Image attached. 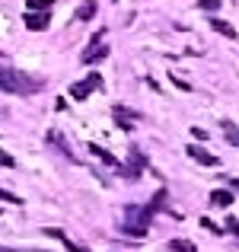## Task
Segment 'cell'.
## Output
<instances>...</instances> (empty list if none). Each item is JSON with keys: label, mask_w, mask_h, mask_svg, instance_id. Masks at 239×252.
Listing matches in <instances>:
<instances>
[{"label": "cell", "mask_w": 239, "mask_h": 252, "mask_svg": "<svg viewBox=\"0 0 239 252\" xmlns=\"http://www.w3.org/2000/svg\"><path fill=\"white\" fill-rule=\"evenodd\" d=\"M99 38H102V32H99V35H92V45L83 51V55H80V61H83V64H96V61H102V58L109 55V48H105Z\"/></svg>", "instance_id": "4"}, {"label": "cell", "mask_w": 239, "mask_h": 252, "mask_svg": "<svg viewBox=\"0 0 239 252\" xmlns=\"http://www.w3.org/2000/svg\"><path fill=\"white\" fill-rule=\"evenodd\" d=\"M201 227H208L210 233H223V227H217L214 220H208V217H201Z\"/></svg>", "instance_id": "19"}, {"label": "cell", "mask_w": 239, "mask_h": 252, "mask_svg": "<svg viewBox=\"0 0 239 252\" xmlns=\"http://www.w3.org/2000/svg\"><path fill=\"white\" fill-rule=\"evenodd\" d=\"M172 86H179V90H191V83H185L182 77H176V74H172Z\"/></svg>", "instance_id": "21"}, {"label": "cell", "mask_w": 239, "mask_h": 252, "mask_svg": "<svg viewBox=\"0 0 239 252\" xmlns=\"http://www.w3.org/2000/svg\"><path fill=\"white\" fill-rule=\"evenodd\" d=\"M210 204H214V208H230V204H233V191H227V189L210 191Z\"/></svg>", "instance_id": "8"}, {"label": "cell", "mask_w": 239, "mask_h": 252, "mask_svg": "<svg viewBox=\"0 0 239 252\" xmlns=\"http://www.w3.org/2000/svg\"><path fill=\"white\" fill-rule=\"evenodd\" d=\"M223 137H227L230 144H236V147H239V125H233V122H223Z\"/></svg>", "instance_id": "13"}, {"label": "cell", "mask_w": 239, "mask_h": 252, "mask_svg": "<svg viewBox=\"0 0 239 252\" xmlns=\"http://www.w3.org/2000/svg\"><path fill=\"white\" fill-rule=\"evenodd\" d=\"M169 249L172 252H198V246L191 240H169Z\"/></svg>", "instance_id": "12"}, {"label": "cell", "mask_w": 239, "mask_h": 252, "mask_svg": "<svg viewBox=\"0 0 239 252\" xmlns=\"http://www.w3.org/2000/svg\"><path fill=\"white\" fill-rule=\"evenodd\" d=\"M227 230H230L233 236H239V220H233V217H230V220H227Z\"/></svg>", "instance_id": "22"}, {"label": "cell", "mask_w": 239, "mask_h": 252, "mask_svg": "<svg viewBox=\"0 0 239 252\" xmlns=\"http://www.w3.org/2000/svg\"><path fill=\"white\" fill-rule=\"evenodd\" d=\"M233 189H239V179H233Z\"/></svg>", "instance_id": "23"}, {"label": "cell", "mask_w": 239, "mask_h": 252, "mask_svg": "<svg viewBox=\"0 0 239 252\" xmlns=\"http://www.w3.org/2000/svg\"><path fill=\"white\" fill-rule=\"evenodd\" d=\"M19 252H38V249H19Z\"/></svg>", "instance_id": "24"}, {"label": "cell", "mask_w": 239, "mask_h": 252, "mask_svg": "<svg viewBox=\"0 0 239 252\" xmlns=\"http://www.w3.org/2000/svg\"><path fill=\"white\" fill-rule=\"evenodd\" d=\"M92 90H102V77H99V74H90L86 80L74 83V86H70V96H74V99H86Z\"/></svg>", "instance_id": "3"}, {"label": "cell", "mask_w": 239, "mask_h": 252, "mask_svg": "<svg viewBox=\"0 0 239 252\" xmlns=\"http://www.w3.org/2000/svg\"><path fill=\"white\" fill-rule=\"evenodd\" d=\"M0 201H6V204H23V198L13 195V191H6V189H0Z\"/></svg>", "instance_id": "17"}, {"label": "cell", "mask_w": 239, "mask_h": 252, "mask_svg": "<svg viewBox=\"0 0 239 252\" xmlns=\"http://www.w3.org/2000/svg\"><path fill=\"white\" fill-rule=\"evenodd\" d=\"M86 150H90L92 157H99V160H102V163H109V166H121V163H118L115 157L109 154V150H102V147H99V144H90V147H86Z\"/></svg>", "instance_id": "10"}, {"label": "cell", "mask_w": 239, "mask_h": 252, "mask_svg": "<svg viewBox=\"0 0 239 252\" xmlns=\"http://www.w3.org/2000/svg\"><path fill=\"white\" fill-rule=\"evenodd\" d=\"M201 10H208V13H214V10H220V0H201Z\"/></svg>", "instance_id": "18"}, {"label": "cell", "mask_w": 239, "mask_h": 252, "mask_svg": "<svg viewBox=\"0 0 239 252\" xmlns=\"http://www.w3.org/2000/svg\"><path fill=\"white\" fill-rule=\"evenodd\" d=\"M48 144H58V147H61V150H64V154H67V157H70V147H67V141H64V137H61V134H58V131H48Z\"/></svg>", "instance_id": "15"}, {"label": "cell", "mask_w": 239, "mask_h": 252, "mask_svg": "<svg viewBox=\"0 0 239 252\" xmlns=\"http://www.w3.org/2000/svg\"><path fill=\"white\" fill-rule=\"evenodd\" d=\"M23 23L29 26L32 32H42V29H48V13H26Z\"/></svg>", "instance_id": "6"}, {"label": "cell", "mask_w": 239, "mask_h": 252, "mask_svg": "<svg viewBox=\"0 0 239 252\" xmlns=\"http://www.w3.org/2000/svg\"><path fill=\"white\" fill-rule=\"evenodd\" d=\"M51 3H55V0H29V13H48L51 10Z\"/></svg>", "instance_id": "14"}, {"label": "cell", "mask_w": 239, "mask_h": 252, "mask_svg": "<svg viewBox=\"0 0 239 252\" xmlns=\"http://www.w3.org/2000/svg\"><path fill=\"white\" fill-rule=\"evenodd\" d=\"M112 115H115V125H118V128H121V131H131V128H134V122H137V118H141V115H137V112L124 109V105H115V109H112Z\"/></svg>", "instance_id": "5"}, {"label": "cell", "mask_w": 239, "mask_h": 252, "mask_svg": "<svg viewBox=\"0 0 239 252\" xmlns=\"http://www.w3.org/2000/svg\"><path fill=\"white\" fill-rule=\"evenodd\" d=\"M153 220V211L147 204H128L124 208V223H121V233L134 236V240H144L147 236V227Z\"/></svg>", "instance_id": "2"}, {"label": "cell", "mask_w": 239, "mask_h": 252, "mask_svg": "<svg viewBox=\"0 0 239 252\" xmlns=\"http://www.w3.org/2000/svg\"><path fill=\"white\" fill-rule=\"evenodd\" d=\"M118 172H121V176H128V179H141V166H137V163H128V166H118Z\"/></svg>", "instance_id": "16"}, {"label": "cell", "mask_w": 239, "mask_h": 252, "mask_svg": "<svg viewBox=\"0 0 239 252\" xmlns=\"http://www.w3.org/2000/svg\"><path fill=\"white\" fill-rule=\"evenodd\" d=\"M45 86L42 77H32L23 74V70H10V67H0V90L13 93V96H32Z\"/></svg>", "instance_id": "1"}, {"label": "cell", "mask_w": 239, "mask_h": 252, "mask_svg": "<svg viewBox=\"0 0 239 252\" xmlns=\"http://www.w3.org/2000/svg\"><path fill=\"white\" fill-rule=\"evenodd\" d=\"M210 29L220 32V35H227V38H236V29L230 23H223V19H210Z\"/></svg>", "instance_id": "11"}, {"label": "cell", "mask_w": 239, "mask_h": 252, "mask_svg": "<svg viewBox=\"0 0 239 252\" xmlns=\"http://www.w3.org/2000/svg\"><path fill=\"white\" fill-rule=\"evenodd\" d=\"M92 16H96V0H86V3H80V10L74 13L77 23H86V19H92Z\"/></svg>", "instance_id": "9"}, {"label": "cell", "mask_w": 239, "mask_h": 252, "mask_svg": "<svg viewBox=\"0 0 239 252\" xmlns=\"http://www.w3.org/2000/svg\"><path fill=\"white\" fill-rule=\"evenodd\" d=\"M0 166H16V160H13L6 150H0Z\"/></svg>", "instance_id": "20"}, {"label": "cell", "mask_w": 239, "mask_h": 252, "mask_svg": "<svg viewBox=\"0 0 239 252\" xmlns=\"http://www.w3.org/2000/svg\"><path fill=\"white\" fill-rule=\"evenodd\" d=\"M185 150H188V157L195 163H201V166H217V157L208 154V150H201V147H185Z\"/></svg>", "instance_id": "7"}]
</instances>
